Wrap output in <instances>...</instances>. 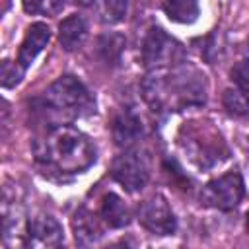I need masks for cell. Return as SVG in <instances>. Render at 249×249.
I'll return each instance as SVG.
<instances>
[{
  "label": "cell",
  "mask_w": 249,
  "mask_h": 249,
  "mask_svg": "<svg viewBox=\"0 0 249 249\" xmlns=\"http://www.w3.org/2000/svg\"><path fill=\"white\" fill-rule=\"evenodd\" d=\"M43 160L60 173H82L95 161V146L82 130L58 124L43 140Z\"/></svg>",
  "instance_id": "6da1fadb"
},
{
  "label": "cell",
  "mask_w": 249,
  "mask_h": 249,
  "mask_svg": "<svg viewBox=\"0 0 249 249\" xmlns=\"http://www.w3.org/2000/svg\"><path fill=\"white\" fill-rule=\"evenodd\" d=\"M224 107L231 113V115H247L249 113V93H245L243 89L235 88V89H226L224 91Z\"/></svg>",
  "instance_id": "2e32d148"
},
{
  "label": "cell",
  "mask_w": 249,
  "mask_h": 249,
  "mask_svg": "<svg viewBox=\"0 0 249 249\" xmlns=\"http://www.w3.org/2000/svg\"><path fill=\"white\" fill-rule=\"evenodd\" d=\"M231 80L235 82V86L239 89H243L245 93H249V58L239 60L231 68Z\"/></svg>",
  "instance_id": "ffe728a7"
},
{
  "label": "cell",
  "mask_w": 249,
  "mask_h": 249,
  "mask_svg": "<svg viewBox=\"0 0 249 249\" xmlns=\"http://www.w3.org/2000/svg\"><path fill=\"white\" fill-rule=\"evenodd\" d=\"M72 228H74V237H76V241L80 245H93L101 237L99 222L88 208H80L74 214Z\"/></svg>",
  "instance_id": "7c38bea8"
},
{
  "label": "cell",
  "mask_w": 249,
  "mask_h": 249,
  "mask_svg": "<svg viewBox=\"0 0 249 249\" xmlns=\"http://www.w3.org/2000/svg\"><path fill=\"white\" fill-rule=\"evenodd\" d=\"M247 231H249V214H247Z\"/></svg>",
  "instance_id": "7402d4cb"
},
{
  "label": "cell",
  "mask_w": 249,
  "mask_h": 249,
  "mask_svg": "<svg viewBox=\"0 0 249 249\" xmlns=\"http://www.w3.org/2000/svg\"><path fill=\"white\" fill-rule=\"evenodd\" d=\"M49 41H51V29H49V25L47 23H33L27 29V33H25V37L21 41L18 62L23 68H27L37 58V54L47 47Z\"/></svg>",
  "instance_id": "9c48e42d"
},
{
  "label": "cell",
  "mask_w": 249,
  "mask_h": 249,
  "mask_svg": "<svg viewBox=\"0 0 249 249\" xmlns=\"http://www.w3.org/2000/svg\"><path fill=\"white\" fill-rule=\"evenodd\" d=\"M126 39L121 33H105L97 41V54L105 64H117L124 51Z\"/></svg>",
  "instance_id": "9a60e30c"
},
{
  "label": "cell",
  "mask_w": 249,
  "mask_h": 249,
  "mask_svg": "<svg viewBox=\"0 0 249 249\" xmlns=\"http://www.w3.org/2000/svg\"><path fill=\"white\" fill-rule=\"evenodd\" d=\"M86 37H88V25L80 16H68L58 25V41L62 49L68 53L80 49Z\"/></svg>",
  "instance_id": "8fae6325"
},
{
  "label": "cell",
  "mask_w": 249,
  "mask_h": 249,
  "mask_svg": "<svg viewBox=\"0 0 249 249\" xmlns=\"http://www.w3.org/2000/svg\"><path fill=\"white\" fill-rule=\"evenodd\" d=\"M103 8H105L107 19L113 23H119L128 14V0H103Z\"/></svg>",
  "instance_id": "d6986e66"
},
{
  "label": "cell",
  "mask_w": 249,
  "mask_h": 249,
  "mask_svg": "<svg viewBox=\"0 0 249 249\" xmlns=\"http://www.w3.org/2000/svg\"><path fill=\"white\" fill-rule=\"evenodd\" d=\"M101 218L109 228H124L130 222V212L119 195L107 193L101 202Z\"/></svg>",
  "instance_id": "4fadbf2b"
},
{
  "label": "cell",
  "mask_w": 249,
  "mask_h": 249,
  "mask_svg": "<svg viewBox=\"0 0 249 249\" xmlns=\"http://www.w3.org/2000/svg\"><path fill=\"white\" fill-rule=\"evenodd\" d=\"M23 72H25V68H23L19 62L4 60V62H2V72H0V76H2V86H4V88H14V86H18V84L21 82V78H23Z\"/></svg>",
  "instance_id": "ac0fdd59"
},
{
  "label": "cell",
  "mask_w": 249,
  "mask_h": 249,
  "mask_svg": "<svg viewBox=\"0 0 249 249\" xmlns=\"http://www.w3.org/2000/svg\"><path fill=\"white\" fill-rule=\"evenodd\" d=\"M111 175L126 191H130V193L142 191L146 187L148 179H150V158H148V154L144 150H138V148L124 150L113 161Z\"/></svg>",
  "instance_id": "7a4b0ae2"
},
{
  "label": "cell",
  "mask_w": 249,
  "mask_h": 249,
  "mask_svg": "<svg viewBox=\"0 0 249 249\" xmlns=\"http://www.w3.org/2000/svg\"><path fill=\"white\" fill-rule=\"evenodd\" d=\"M76 6H82V8H88V6H91L95 0H72Z\"/></svg>",
  "instance_id": "44dd1931"
},
{
  "label": "cell",
  "mask_w": 249,
  "mask_h": 249,
  "mask_svg": "<svg viewBox=\"0 0 249 249\" xmlns=\"http://www.w3.org/2000/svg\"><path fill=\"white\" fill-rule=\"evenodd\" d=\"M183 60L181 45L171 39L161 27H150L142 41V62L152 70H161Z\"/></svg>",
  "instance_id": "3957f363"
},
{
  "label": "cell",
  "mask_w": 249,
  "mask_h": 249,
  "mask_svg": "<svg viewBox=\"0 0 249 249\" xmlns=\"http://www.w3.org/2000/svg\"><path fill=\"white\" fill-rule=\"evenodd\" d=\"M163 12L175 23H193L198 18V0H165Z\"/></svg>",
  "instance_id": "5bb4252c"
},
{
  "label": "cell",
  "mask_w": 249,
  "mask_h": 249,
  "mask_svg": "<svg viewBox=\"0 0 249 249\" xmlns=\"http://www.w3.org/2000/svg\"><path fill=\"white\" fill-rule=\"evenodd\" d=\"M21 6L31 16H56L64 8V0H21Z\"/></svg>",
  "instance_id": "e0dca14e"
},
{
  "label": "cell",
  "mask_w": 249,
  "mask_h": 249,
  "mask_svg": "<svg viewBox=\"0 0 249 249\" xmlns=\"http://www.w3.org/2000/svg\"><path fill=\"white\" fill-rule=\"evenodd\" d=\"M62 239H64V231L58 220L53 218L51 214H37L27 222V233L23 245L33 249H51V247H58Z\"/></svg>",
  "instance_id": "52a82bcc"
},
{
  "label": "cell",
  "mask_w": 249,
  "mask_h": 249,
  "mask_svg": "<svg viewBox=\"0 0 249 249\" xmlns=\"http://www.w3.org/2000/svg\"><path fill=\"white\" fill-rule=\"evenodd\" d=\"M25 233H27V226L23 220V210L16 202V198L12 200L10 193L4 191V198H2V239L4 243L16 245L18 237H21L25 243Z\"/></svg>",
  "instance_id": "ba28073f"
},
{
  "label": "cell",
  "mask_w": 249,
  "mask_h": 249,
  "mask_svg": "<svg viewBox=\"0 0 249 249\" xmlns=\"http://www.w3.org/2000/svg\"><path fill=\"white\" fill-rule=\"evenodd\" d=\"M113 140L121 148L132 146L142 136V123L132 111H123L113 121Z\"/></svg>",
  "instance_id": "30bf717a"
},
{
  "label": "cell",
  "mask_w": 249,
  "mask_h": 249,
  "mask_svg": "<svg viewBox=\"0 0 249 249\" xmlns=\"http://www.w3.org/2000/svg\"><path fill=\"white\" fill-rule=\"evenodd\" d=\"M45 101L58 111H70V113H82L91 105L86 86L70 74L60 76L56 82H53L47 88Z\"/></svg>",
  "instance_id": "277c9868"
},
{
  "label": "cell",
  "mask_w": 249,
  "mask_h": 249,
  "mask_svg": "<svg viewBox=\"0 0 249 249\" xmlns=\"http://www.w3.org/2000/svg\"><path fill=\"white\" fill-rule=\"evenodd\" d=\"M140 224L154 235H171L177 228L175 216L161 195H154L146 202H142L138 210Z\"/></svg>",
  "instance_id": "8992f818"
},
{
  "label": "cell",
  "mask_w": 249,
  "mask_h": 249,
  "mask_svg": "<svg viewBox=\"0 0 249 249\" xmlns=\"http://www.w3.org/2000/svg\"><path fill=\"white\" fill-rule=\"evenodd\" d=\"M243 179L237 171H230L210 183L204 185L200 193V200L206 206H214L218 210H233L243 198Z\"/></svg>",
  "instance_id": "5b68a950"
}]
</instances>
